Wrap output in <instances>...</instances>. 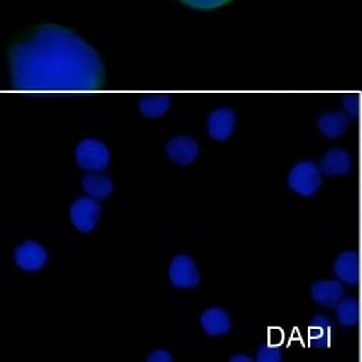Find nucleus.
Wrapping results in <instances>:
<instances>
[{
    "instance_id": "1",
    "label": "nucleus",
    "mask_w": 362,
    "mask_h": 362,
    "mask_svg": "<svg viewBox=\"0 0 362 362\" xmlns=\"http://www.w3.org/2000/svg\"><path fill=\"white\" fill-rule=\"evenodd\" d=\"M13 88L32 93H85L103 82L96 50L76 33L54 25L36 28L11 50Z\"/></svg>"
},
{
    "instance_id": "2",
    "label": "nucleus",
    "mask_w": 362,
    "mask_h": 362,
    "mask_svg": "<svg viewBox=\"0 0 362 362\" xmlns=\"http://www.w3.org/2000/svg\"><path fill=\"white\" fill-rule=\"evenodd\" d=\"M322 185V173L320 166L311 160L296 163L288 175V187L300 197H313Z\"/></svg>"
},
{
    "instance_id": "3",
    "label": "nucleus",
    "mask_w": 362,
    "mask_h": 362,
    "mask_svg": "<svg viewBox=\"0 0 362 362\" xmlns=\"http://www.w3.org/2000/svg\"><path fill=\"white\" fill-rule=\"evenodd\" d=\"M76 165L88 172H102L110 163V153L106 145L98 139H83L75 151Z\"/></svg>"
},
{
    "instance_id": "4",
    "label": "nucleus",
    "mask_w": 362,
    "mask_h": 362,
    "mask_svg": "<svg viewBox=\"0 0 362 362\" xmlns=\"http://www.w3.org/2000/svg\"><path fill=\"white\" fill-rule=\"evenodd\" d=\"M100 206L99 201L90 198V197H83L78 198L69 211L71 221L74 226L83 233H89L95 229L100 219Z\"/></svg>"
},
{
    "instance_id": "5",
    "label": "nucleus",
    "mask_w": 362,
    "mask_h": 362,
    "mask_svg": "<svg viewBox=\"0 0 362 362\" xmlns=\"http://www.w3.org/2000/svg\"><path fill=\"white\" fill-rule=\"evenodd\" d=\"M169 279L173 286L189 289L195 288L199 281L201 275L198 272L195 261L188 255H177L172 259L169 265Z\"/></svg>"
},
{
    "instance_id": "6",
    "label": "nucleus",
    "mask_w": 362,
    "mask_h": 362,
    "mask_svg": "<svg viewBox=\"0 0 362 362\" xmlns=\"http://www.w3.org/2000/svg\"><path fill=\"white\" fill-rule=\"evenodd\" d=\"M16 265L26 272L40 271L47 262V252L45 247L35 240H25L15 250Z\"/></svg>"
},
{
    "instance_id": "7",
    "label": "nucleus",
    "mask_w": 362,
    "mask_h": 362,
    "mask_svg": "<svg viewBox=\"0 0 362 362\" xmlns=\"http://www.w3.org/2000/svg\"><path fill=\"white\" fill-rule=\"evenodd\" d=\"M311 298L324 308H335L344 298V286L339 279H318L311 286Z\"/></svg>"
},
{
    "instance_id": "8",
    "label": "nucleus",
    "mask_w": 362,
    "mask_h": 362,
    "mask_svg": "<svg viewBox=\"0 0 362 362\" xmlns=\"http://www.w3.org/2000/svg\"><path fill=\"white\" fill-rule=\"evenodd\" d=\"M236 116L228 107L214 110L208 117V134L214 141H226L235 131Z\"/></svg>"
},
{
    "instance_id": "9",
    "label": "nucleus",
    "mask_w": 362,
    "mask_h": 362,
    "mask_svg": "<svg viewBox=\"0 0 362 362\" xmlns=\"http://www.w3.org/2000/svg\"><path fill=\"white\" fill-rule=\"evenodd\" d=\"M166 153L172 162L180 166L191 165L199 153V146L195 139L189 136H177L168 142Z\"/></svg>"
},
{
    "instance_id": "10",
    "label": "nucleus",
    "mask_w": 362,
    "mask_h": 362,
    "mask_svg": "<svg viewBox=\"0 0 362 362\" xmlns=\"http://www.w3.org/2000/svg\"><path fill=\"white\" fill-rule=\"evenodd\" d=\"M335 276L349 285L356 286L359 284V255L355 251H345L337 257L334 264Z\"/></svg>"
},
{
    "instance_id": "11",
    "label": "nucleus",
    "mask_w": 362,
    "mask_h": 362,
    "mask_svg": "<svg viewBox=\"0 0 362 362\" xmlns=\"http://www.w3.org/2000/svg\"><path fill=\"white\" fill-rule=\"evenodd\" d=\"M352 168L351 156L348 152L339 148H334L324 153L320 162L321 173L325 176H342L346 175Z\"/></svg>"
},
{
    "instance_id": "12",
    "label": "nucleus",
    "mask_w": 362,
    "mask_h": 362,
    "mask_svg": "<svg viewBox=\"0 0 362 362\" xmlns=\"http://www.w3.org/2000/svg\"><path fill=\"white\" fill-rule=\"evenodd\" d=\"M201 325L206 335L221 337L230 331V318L225 310L214 307L201 315Z\"/></svg>"
},
{
    "instance_id": "13",
    "label": "nucleus",
    "mask_w": 362,
    "mask_h": 362,
    "mask_svg": "<svg viewBox=\"0 0 362 362\" xmlns=\"http://www.w3.org/2000/svg\"><path fill=\"white\" fill-rule=\"evenodd\" d=\"M82 188L88 197L96 201H103L113 192V182L109 176L95 172L82 177Z\"/></svg>"
},
{
    "instance_id": "14",
    "label": "nucleus",
    "mask_w": 362,
    "mask_h": 362,
    "mask_svg": "<svg viewBox=\"0 0 362 362\" xmlns=\"http://www.w3.org/2000/svg\"><path fill=\"white\" fill-rule=\"evenodd\" d=\"M334 332L332 321L325 315H317L310 324V342L317 348H327Z\"/></svg>"
},
{
    "instance_id": "15",
    "label": "nucleus",
    "mask_w": 362,
    "mask_h": 362,
    "mask_svg": "<svg viewBox=\"0 0 362 362\" xmlns=\"http://www.w3.org/2000/svg\"><path fill=\"white\" fill-rule=\"evenodd\" d=\"M318 128L324 136L335 139L346 131L348 119L342 113H325L318 120Z\"/></svg>"
},
{
    "instance_id": "16",
    "label": "nucleus",
    "mask_w": 362,
    "mask_h": 362,
    "mask_svg": "<svg viewBox=\"0 0 362 362\" xmlns=\"http://www.w3.org/2000/svg\"><path fill=\"white\" fill-rule=\"evenodd\" d=\"M337 320L344 327H355L359 322V300L354 296L342 298L335 307Z\"/></svg>"
},
{
    "instance_id": "17",
    "label": "nucleus",
    "mask_w": 362,
    "mask_h": 362,
    "mask_svg": "<svg viewBox=\"0 0 362 362\" xmlns=\"http://www.w3.org/2000/svg\"><path fill=\"white\" fill-rule=\"evenodd\" d=\"M169 106H170V99L165 95L145 96L139 102L141 113L149 119L162 117L169 110Z\"/></svg>"
},
{
    "instance_id": "18",
    "label": "nucleus",
    "mask_w": 362,
    "mask_h": 362,
    "mask_svg": "<svg viewBox=\"0 0 362 362\" xmlns=\"http://www.w3.org/2000/svg\"><path fill=\"white\" fill-rule=\"evenodd\" d=\"M284 359L281 346L264 344L257 351V361L258 362H281Z\"/></svg>"
},
{
    "instance_id": "19",
    "label": "nucleus",
    "mask_w": 362,
    "mask_h": 362,
    "mask_svg": "<svg viewBox=\"0 0 362 362\" xmlns=\"http://www.w3.org/2000/svg\"><path fill=\"white\" fill-rule=\"evenodd\" d=\"M182 2L195 9L212 11V9L221 8V6L232 2V0H182Z\"/></svg>"
},
{
    "instance_id": "20",
    "label": "nucleus",
    "mask_w": 362,
    "mask_h": 362,
    "mask_svg": "<svg viewBox=\"0 0 362 362\" xmlns=\"http://www.w3.org/2000/svg\"><path fill=\"white\" fill-rule=\"evenodd\" d=\"M172 359H173V356L170 355V352H168L165 349L153 351L148 356V362H170Z\"/></svg>"
},
{
    "instance_id": "21",
    "label": "nucleus",
    "mask_w": 362,
    "mask_h": 362,
    "mask_svg": "<svg viewBox=\"0 0 362 362\" xmlns=\"http://www.w3.org/2000/svg\"><path fill=\"white\" fill-rule=\"evenodd\" d=\"M346 113L352 117H356L358 115V96L354 95V96H348L346 100H345V105H344Z\"/></svg>"
},
{
    "instance_id": "22",
    "label": "nucleus",
    "mask_w": 362,
    "mask_h": 362,
    "mask_svg": "<svg viewBox=\"0 0 362 362\" xmlns=\"http://www.w3.org/2000/svg\"><path fill=\"white\" fill-rule=\"evenodd\" d=\"M229 361L230 362H251L252 358L250 355H247V354H235V355H232L229 358Z\"/></svg>"
}]
</instances>
